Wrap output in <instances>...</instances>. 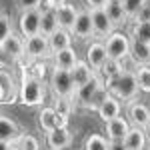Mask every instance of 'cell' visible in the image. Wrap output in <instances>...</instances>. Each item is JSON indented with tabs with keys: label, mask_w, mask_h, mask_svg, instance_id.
Here are the masks:
<instances>
[{
	"label": "cell",
	"mask_w": 150,
	"mask_h": 150,
	"mask_svg": "<svg viewBox=\"0 0 150 150\" xmlns=\"http://www.w3.org/2000/svg\"><path fill=\"white\" fill-rule=\"evenodd\" d=\"M104 86H106V90L112 94V96H116V98L122 100V102L134 100L140 92L134 70H122L118 76H114V78L104 82Z\"/></svg>",
	"instance_id": "cell-1"
},
{
	"label": "cell",
	"mask_w": 150,
	"mask_h": 150,
	"mask_svg": "<svg viewBox=\"0 0 150 150\" xmlns=\"http://www.w3.org/2000/svg\"><path fill=\"white\" fill-rule=\"evenodd\" d=\"M18 100L24 106H38L44 102V84L34 74L26 72V66L22 68L20 82H18Z\"/></svg>",
	"instance_id": "cell-2"
},
{
	"label": "cell",
	"mask_w": 150,
	"mask_h": 150,
	"mask_svg": "<svg viewBox=\"0 0 150 150\" xmlns=\"http://www.w3.org/2000/svg\"><path fill=\"white\" fill-rule=\"evenodd\" d=\"M48 84H50L54 96H70V98H72V94L76 90V86H74V82H72V76H70V70L58 68V66L52 68L50 78H48Z\"/></svg>",
	"instance_id": "cell-3"
},
{
	"label": "cell",
	"mask_w": 150,
	"mask_h": 150,
	"mask_svg": "<svg viewBox=\"0 0 150 150\" xmlns=\"http://www.w3.org/2000/svg\"><path fill=\"white\" fill-rule=\"evenodd\" d=\"M104 46H106V54L110 58L124 60V58H128V52H130V36L114 30L110 36H106Z\"/></svg>",
	"instance_id": "cell-4"
},
{
	"label": "cell",
	"mask_w": 150,
	"mask_h": 150,
	"mask_svg": "<svg viewBox=\"0 0 150 150\" xmlns=\"http://www.w3.org/2000/svg\"><path fill=\"white\" fill-rule=\"evenodd\" d=\"M24 56H28L30 60H42V58L52 56L50 46H48V36L38 32V34L24 38Z\"/></svg>",
	"instance_id": "cell-5"
},
{
	"label": "cell",
	"mask_w": 150,
	"mask_h": 150,
	"mask_svg": "<svg viewBox=\"0 0 150 150\" xmlns=\"http://www.w3.org/2000/svg\"><path fill=\"white\" fill-rule=\"evenodd\" d=\"M100 86H104V78L96 72L92 78L88 82H84L82 86H78L76 90H74V94H72V100H74V106H80V108H86V104L90 102V98H92L94 94H96V90L100 88Z\"/></svg>",
	"instance_id": "cell-6"
},
{
	"label": "cell",
	"mask_w": 150,
	"mask_h": 150,
	"mask_svg": "<svg viewBox=\"0 0 150 150\" xmlns=\"http://www.w3.org/2000/svg\"><path fill=\"white\" fill-rule=\"evenodd\" d=\"M18 32L22 38H28L40 32V8H26L20 10L18 16Z\"/></svg>",
	"instance_id": "cell-7"
},
{
	"label": "cell",
	"mask_w": 150,
	"mask_h": 150,
	"mask_svg": "<svg viewBox=\"0 0 150 150\" xmlns=\"http://www.w3.org/2000/svg\"><path fill=\"white\" fill-rule=\"evenodd\" d=\"M90 10V18H92V32L96 40H106V36H110L114 32V24L108 18V14L104 12V8H88Z\"/></svg>",
	"instance_id": "cell-8"
},
{
	"label": "cell",
	"mask_w": 150,
	"mask_h": 150,
	"mask_svg": "<svg viewBox=\"0 0 150 150\" xmlns=\"http://www.w3.org/2000/svg\"><path fill=\"white\" fill-rule=\"evenodd\" d=\"M70 34L74 36L76 40H88V38H94L92 18H90V10H88V8L78 10L76 18H74V24H72V28H70Z\"/></svg>",
	"instance_id": "cell-9"
},
{
	"label": "cell",
	"mask_w": 150,
	"mask_h": 150,
	"mask_svg": "<svg viewBox=\"0 0 150 150\" xmlns=\"http://www.w3.org/2000/svg\"><path fill=\"white\" fill-rule=\"evenodd\" d=\"M18 98V84L4 66H0V102L10 104Z\"/></svg>",
	"instance_id": "cell-10"
},
{
	"label": "cell",
	"mask_w": 150,
	"mask_h": 150,
	"mask_svg": "<svg viewBox=\"0 0 150 150\" xmlns=\"http://www.w3.org/2000/svg\"><path fill=\"white\" fill-rule=\"evenodd\" d=\"M0 52L6 54L8 58H12V60L22 58L24 56V38L20 36V32L16 34V32L12 30L10 34L0 42Z\"/></svg>",
	"instance_id": "cell-11"
},
{
	"label": "cell",
	"mask_w": 150,
	"mask_h": 150,
	"mask_svg": "<svg viewBox=\"0 0 150 150\" xmlns=\"http://www.w3.org/2000/svg\"><path fill=\"white\" fill-rule=\"evenodd\" d=\"M46 144L50 150L74 144V134L70 132L68 126H56V128H52V130L46 132Z\"/></svg>",
	"instance_id": "cell-12"
},
{
	"label": "cell",
	"mask_w": 150,
	"mask_h": 150,
	"mask_svg": "<svg viewBox=\"0 0 150 150\" xmlns=\"http://www.w3.org/2000/svg\"><path fill=\"white\" fill-rule=\"evenodd\" d=\"M126 116H128L130 126H144L146 120H148V116H150V108L144 102H138V100L134 98V100L128 102Z\"/></svg>",
	"instance_id": "cell-13"
},
{
	"label": "cell",
	"mask_w": 150,
	"mask_h": 150,
	"mask_svg": "<svg viewBox=\"0 0 150 150\" xmlns=\"http://www.w3.org/2000/svg\"><path fill=\"white\" fill-rule=\"evenodd\" d=\"M54 14H56L58 26L70 30V28H72V24H74L76 14H78V10H76V6H74V4H70V2H66V0H62L60 4L54 6Z\"/></svg>",
	"instance_id": "cell-14"
},
{
	"label": "cell",
	"mask_w": 150,
	"mask_h": 150,
	"mask_svg": "<svg viewBox=\"0 0 150 150\" xmlns=\"http://www.w3.org/2000/svg\"><path fill=\"white\" fill-rule=\"evenodd\" d=\"M122 142H124V146L128 150H144L146 144H148V136H146L142 126H130L128 132L124 134Z\"/></svg>",
	"instance_id": "cell-15"
},
{
	"label": "cell",
	"mask_w": 150,
	"mask_h": 150,
	"mask_svg": "<svg viewBox=\"0 0 150 150\" xmlns=\"http://www.w3.org/2000/svg\"><path fill=\"white\" fill-rule=\"evenodd\" d=\"M104 126H106V138L108 140H122L130 128V122H128V118L118 114L112 120H106Z\"/></svg>",
	"instance_id": "cell-16"
},
{
	"label": "cell",
	"mask_w": 150,
	"mask_h": 150,
	"mask_svg": "<svg viewBox=\"0 0 150 150\" xmlns=\"http://www.w3.org/2000/svg\"><path fill=\"white\" fill-rule=\"evenodd\" d=\"M38 126L42 128L44 132H48V130H52V128H56V126H68V122L62 120V118L54 112L52 106H44V108H40V112H38Z\"/></svg>",
	"instance_id": "cell-17"
},
{
	"label": "cell",
	"mask_w": 150,
	"mask_h": 150,
	"mask_svg": "<svg viewBox=\"0 0 150 150\" xmlns=\"http://www.w3.org/2000/svg\"><path fill=\"white\" fill-rule=\"evenodd\" d=\"M96 112L100 116V120L106 122V120H112L114 116H118L122 112V104H120V100H118L116 96H112V94L108 92V96L102 100V104L96 108Z\"/></svg>",
	"instance_id": "cell-18"
},
{
	"label": "cell",
	"mask_w": 150,
	"mask_h": 150,
	"mask_svg": "<svg viewBox=\"0 0 150 150\" xmlns=\"http://www.w3.org/2000/svg\"><path fill=\"white\" fill-rule=\"evenodd\" d=\"M128 56L132 60L134 68L140 64H150V46L146 42H140V40H132L130 38V52Z\"/></svg>",
	"instance_id": "cell-19"
},
{
	"label": "cell",
	"mask_w": 150,
	"mask_h": 150,
	"mask_svg": "<svg viewBox=\"0 0 150 150\" xmlns=\"http://www.w3.org/2000/svg\"><path fill=\"white\" fill-rule=\"evenodd\" d=\"M106 46H104L102 40H94V42H90L88 44V48H86V62L92 66L94 70H98L100 66H102V62L106 60Z\"/></svg>",
	"instance_id": "cell-20"
},
{
	"label": "cell",
	"mask_w": 150,
	"mask_h": 150,
	"mask_svg": "<svg viewBox=\"0 0 150 150\" xmlns=\"http://www.w3.org/2000/svg\"><path fill=\"white\" fill-rule=\"evenodd\" d=\"M94 74H96V70H94L86 60H76V64L70 68V76H72V82H74L76 88L82 86L84 82H88Z\"/></svg>",
	"instance_id": "cell-21"
},
{
	"label": "cell",
	"mask_w": 150,
	"mask_h": 150,
	"mask_svg": "<svg viewBox=\"0 0 150 150\" xmlns=\"http://www.w3.org/2000/svg\"><path fill=\"white\" fill-rule=\"evenodd\" d=\"M48 46H50L52 54L58 52V50H64V48L72 46V34H70V30H66V28L54 30L52 34L48 36Z\"/></svg>",
	"instance_id": "cell-22"
},
{
	"label": "cell",
	"mask_w": 150,
	"mask_h": 150,
	"mask_svg": "<svg viewBox=\"0 0 150 150\" xmlns=\"http://www.w3.org/2000/svg\"><path fill=\"white\" fill-rule=\"evenodd\" d=\"M104 12L108 14V18L112 20L114 26H124L128 24V16L124 8H122V2L120 0H108L106 4H104Z\"/></svg>",
	"instance_id": "cell-23"
},
{
	"label": "cell",
	"mask_w": 150,
	"mask_h": 150,
	"mask_svg": "<svg viewBox=\"0 0 150 150\" xmlns=\"http://www.w3.org/2000/svg\"><path fill=\"white\" fill-rule=\"evenodd\" d=\"M18 134H20V126L12 120L10 116L0 114V140H4V142H16Z\"/></svg>",
	"instance_id": "cell-24"
},
{
	"label": "cell",
	"mask_w": 150,
	"mask_h": 150,
	"mask_svg": "<svg viewBox=\"0 0 150 150\" xmlns=\"http://www.w3.org/2000/svg\"><path fill=\"white\" fill-rule=\"evenodd\" d=\"M58 20L56 14H54V8H44L40 10V34L50 36L54 30H58Z\"/></svg>",
	"instance_id": "cell-25"
},
{
	"label": "cell",
	"mask_w": 150,
	"mask_h": 150,
	"mask_svg": "<svg viewBox=\"0 0 150 150\" xmlns=\"http://www.w3.org/2000/svg\"><path fill=\"white\" fill-rule=\"evenodd\" d=\"M122 70H124V66H122V60H116V58L106 56V60L102 62V66L96 70V72H98V74L104 78V82H106V80H110V78H114V76H118Z\"/></svg>",
	"instance_id": "cell-26"
},
{
	"label": "cell",
	"mask_w": 150,
	"mask_h": 150,
	"mask_svg": "<svg viewBox=\"0 0 150 150\" xmlns=\"http://www.w3.org/2000/svg\"><path fill=\"white\" fill-rule=\"evenodd\" d=\"M52 58H54V66H58V68H66V70H70L74 64H76V60H78V56H76V52H74L72 46L54 52Z\"/></svg>",
	"instance_id": "cell-27"
},
{
	"label": "cell",
	"mask_w": 150,
	"mask_h": 150,
	"mask_svg": "<svg viewBox=\"0 0 150 150\" xmlns=\"http://www.w3.org/2000/svg\"><path fill=\"white\" fill-rule=\"evenodd\" d=\"M54 112H56L62 120H66L68 122V118H70V114H72V110L76 108L74 106V102H72V98L70 96H54Z\"/></svg>",
	"instance_id": "cell-28"
},
{
	"label": "cell",
	"mask_w": 150,
	"mask_h": 150,
	"mask_svg": "<svg viewBox=\"0 0 150 150\" xmlns=\"http://www.w3.org/2000/svg\"><path fill=\"white\" fill-rule=\"evenodd\" d=\"M130 38L140 40V42H150V22H132L130 26Z\"/></svg>",
	"instance_id": "cell-29"
},
{
	"label": "cell",
	"mask_w": 150,
	"mask_h": 150,
	"mask_svg": "<svg viewBox=\"0 0 150 150\" xmlns=\"http://www.w3.org/2000/svg\"><path fill=\"white\" fill-rule=\"evenodd\" d=\"M134 74H136V82H138L140 92L150 94V64H140L134 68Z\"/></svg>",
	"instance_id": "cell-30"
},
{
	"label": "cell",
	"mask_w": 150,
	"mask_h": 150,
	"mask_svg": "<svg viewBox=\"0 0 150 150\" xmlns=\"http://www.w3.org/2000/svg\"><path fill=\"white\" fill-rule=\"evenodd\" d=\"M108 142L110 140L106 138V136L94 132L90 136H86V140H84V150H108Z\"/></svg>",
	"instance_id": "cell-31"
},
{
	"label": "cell",
	"mask_w": 150,
	"mask_h": 150,
	"mask_svg": "<svg viewBox=\"0 0 150 150\" xmlns=\"http://www.w3.org/2000/svg\"><path fill=\"white\" fill-rule=\"evenodd\" d=\"M16 144L20 146V150H40V142L36 136L32 134H18V138H16Z\"/></svg>",
	"instance_id": "cell-32"
},
{
	"label": "cell",
	"mask_w": 150,
	"mask_h": 150,
	"mask_svg": "<svg viewBox=\"0 0 150 150\" xmlns=\"http://www.w3.org/2000/svg\"><path fill=\"white\" fill-rule=\"evenodd\" d=\"M120 2H122V8H124V12H126V16H128V22L136 16L140 6L144 4V0H120Z\"/></svg>",
	"instance_id": "cell-33"
},
{
	"label": "cell",
	"mask_w": 150,
	"mask_h": 150,
	"mask_svg": "<svg viewBox=\"0 0 150 150\" xmlns=\"http://www.w3.org/2000/svg\"><path fill=\"white\" fill-rule=\"evenodd\" d=\"M108 96V90H106V86H100L98 90H96V94H94L92 98H90V102L86 104V108L84 110H96L100 104H102V100Z\"/></svg>",
	"instance_id": "cell-34"
},
{
	"label": "cell",
	"mask_w": 150,
	"mask_h": 150,
	"mask_svg": "<svg viewBox=\"0 0 150 150\" xmlns=\"http://www.w3.org/2000/svg\"><path fill=\"white\" fill-rule=\"evenodd\" d=\"M10 32H12V22H10V18H8V14L6 12H0V42L10 34Z\"/></svg>",
	"instance_id": "cell-35"
},
{
	"label": "cell",
	"mask_w": 150,
	"mask_h": 150,
	"mask_svg": "<svg viewBox=\"0 0 150 150\" xmlns=\"http://www.w3.org/2000/svg\"><path fill=\"white\" fill-rule=\"evenodd\" d=\"M130 22H150V2H144Z\"/></svg>",
	"instance_id": "cell-36"
},
{
	"label": "cell",
	"mask_w": 150,
	"mask_h": 150,
	"mask_svg": "<svg viewBox=\"0 0 150 150\" xmlns=\"http://www.w3.org/2000/svg\"><path fill=\"white\" fill-rule=\"evenodd\" d=\"M18 8L20 10H26V8H40L42 0H16Z\"/></svg>",
	"instance_id": "cell-37"
},
{
	"label": "cell",
	"mask_w": 150,
	"mask_h": 150,
	"mask_svg": "<svg viewBox=\"0 0 150 150\" xmlns=\"http://www.w3.org/2000/svg\"><path fill=\"white\" fill-rule=\"evenodd\" d=\"M32 68H36V70H34V72H30V74H34L36 78L42 80V78H44V72H46V64H44V62H34Z\"/></svg>",
	"instance_id": "cell-38"
},
{
	"label": "cell",
	"mask_w": 150,
	"mask_h": 150,
	"mask_svg": "<svg viewBox=\"0 0 150 150\" xmlns=\"http://www.w3.org/2000/svg\"><path fill=\"white\" fill-rule=\"evenodd\" d=\"M108 150H128V148L124 146L122 140H110L108 142Z\"/></svg>",
	"instance_id": "cell-39"
},
{
	"label": "cell",
	"mask_w": 150,
	"mask_h": 150,
	"mask_svg": "<svg viewBox=\"0 0 150 150\" xmlns=\"http://www.w3.org/2000/svg\"><path fill=\"white\" fill-rule=\"evenodd\" d=\"M84 2H86L88 8H104V4H106L108 0H84Z\"/></svg>",
	"instance_id": "cell-40"
},
{
	"label": "cell",
	"mask_w": 150,
	"mask_h": 150,
	"mask_svg": "<svg viewBox=\"0 0 150 150\" xmlns=\"http://www.w3.org/2000/svg\"><path fill=\"white\" fill-rule=\"evenodd\" d=\"M142 128H144V132H146V136L150 138V116H148V120H146V124H144Z\"/></svg>",
	"instance_id": "cell-41"
},
{
	"label": "cell",
	"mask_w": 150,
	"mask_h": 150,
	"mask_svg": "<svg viewBox=\"0 0 150 150\" xmlns=\"http://www.w3.org/2000/svg\"><path fill=\"white\" fill-rule=\"evenodd\" d=\"M54 150H76L74 144H68V146H62V148H54Z\"/></svg>",
	"instance_id": "cell-42"
},
{
	"label": "cell",
	"mask_w": 150,
	"mask_h": 150,
	"mask_svg": "<svg viewBox=\"0 0 150 150\" xmlns=\"http://www.w3.org/2000/svg\"><path fill=\"white\" fill-rule=\"evenodd\" d=\"M8 150H20V146H18L16 142H10V144H8Z\"/></svg>",
	"instance_id": "cell-43"
},
{
	"label": "cell",
	"mask_w": 150,
	"mask_h": 150,
	"mask_svg": "<svg viewBox=\"0 0 150 150\" xmlns=\"http://www.w3.org/2000/svg\"><path fill=\"white\" fill-rule=\"evenodd\" d=\"M8 144H10V142H4V140H0V150H8Z\"/></svg>",
	"instance_id": "cell-44"
},
{
	"label": "cell",
	"mask_w": 150,
	"mask_h": 150,
	"mask_svg": "<svg viewBox=\"0 0 150 150\" xmlns=\"http://www.w3.org/2000/svg\"><path fill=\"white\" fill-rule=\"evenodd\" d=\"M144 2H150V0H144Z\"/></svg>",
	"instance_id": "cell-45"
},
{
	"label": "cell",
	"mask_w": 150,
	"mask_h": 150,
	"mask_svg": "<svg viewBox=\"0 0 150 150\" xmlns=\"http://www.w3.org/2000/svg\"><path fill=\"white\" fill-rule=\"evenodd\" d=\"M148 46H150V42H148Z\"/></svg>",
	"instance_id": "cell-46"
}]
</instances>
